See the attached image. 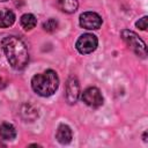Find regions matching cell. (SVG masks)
Instances as JSON below:
<instances>
[{
    "mask_svg": "<svg viewBox=\"0 0 148 148\" xmlns=\"http://www.w3.org/2000/svg\"><path fill=\"white\" fill-rule=\"evenodd\" d=\"M2 49L9 65L17 71L23 69L29 62V53L25 44L16 36H8L2 40Z\"/></svg>",
    "mask_w": 148,
    "mask_h": 148,
    "instance_id": "obj_1",
    "label": "cell"
},
{
    "mask_svg": "<svg viewBox=\"0 0 148 148\" xmlns=\"http://www.w3.org/2000/svg\"><path fill=\"white\" fill-rule=\"evenodd\" d=\"M31 87L34 91L39 96L49 97L53 95L59 87L58 74L52 69H47L43 73H38L34 75V77L31 79Z\"/></svg>",
    "mask_w": 148,
    "mask_h": 148,
    "instance_id": "obj_2",
    "label": "cell"
},
{
    "mask_svg": "<svg viewBox=\"0 0 148 148\" xmlns=\"http://www.w3.org/2000/svg\"><path fill=\"white\" fill-rule=\"evenodd\" d=\"M120 36L123 40L126 43V45L136 54L140 57H146L147 54V47L145 42L134 32L128 29H124L120 32Z\"/></svg>",
    "mask_w": 148,
    "mask_h": 148,
    "instance_id": "obj_3",
    "label": "cell"
},
{
    "mask_svg": "<svg viewBox=\"0 0 148 148\" xmlns=\"http://www.w3.org/2000/svg\"><path fill=\"white\" fill-rule=\"evenodd\" d=\"M98 45V39L92 34H83L76 40L75 47L81 54H89L96 50Z\"/></svg>",
    "mask_w": 148,
    "mask_h": 148,
    "instance_id": "obj_4",
    "label": "cell"
},
{
    "mask_svg": "<svg viewBox=\"0 0 148 148\" xmlns=\"http://www.w3.org/2000/svg\"><path fill=\"white\" fill-rule=\"evenodd\" d=\"M82 101L90 108H99L103 104V96L98 88L89 87L82 92Z\"/></svg>",
    "mask_w": 148,
    "mask_h": 148,
    "instance_id": "obj_5",
    "label": "cell"
},
{
    "mask_svg": "<svg viewBox=\"0 0 148 148\" xmlns=\"http://www.w3.org/2000/svg\"><path fill=\"white\" fill-rule=\"evenodd\" d=\"M80 25L88 30H96L102 25V17L94 12H84L80 15Z\"/></svg>",
    "mask_w": 148,
    "mask_h": 148,
    "instance_id": "obj_6",
    "label": "cell"
},
{
    "mask_svg": "<svg viewBox=\"0 0 148 148\" xmlns=\"http://www.w3.org/2000/svg\"><path fill=\"white\" fill-rule=\"evenodd\" d=\"M80 95V84L76 77H69L66 83V99L69 104H74Z\"/></svg>",
    "mask_w": 148,
    "mask_h": 148,
    "instance_id": "obj_7",
    "label": "cell"
},
{
    "mask_svg": "<svg viewBox=\"0 0 148 148\" xmlns=\"http://www.w3.org/2000/svg\"><path fill=\"white\" fill-rule=\"evenodd\" d=\"M72 130L69 126L65 125V124H61L57 132H56V139L58 140V142H60L61 145H67L72 141Z\"/></svg>",
    "mask_w": 148,
    "mask_h": 148,
    "instance_id": "obj_8",
    "label": "cell"
},
{
    "mask_svg": "<svg viewBox=\"0 0 148 148\" xmlns=\"http://www.w3.org/2000/svg\"><path fill=\"white\" fill-rule=\"evenodd\" d=\"M15 22V14L7 8L0 9V28H8Z\"/></svg>",
    "mask_w": 148,
    "mask_h": 148,
    "instance_id": "obj_9",
    "label": "cell"
},
{
    "mask_svg": "<svg viewBox=\"0 0 148 148\" xmlns=\"http://www.w3.org/2000/svg\"><path fill=\"white\" fill-rule=\"evenodd\" d=\"M0 138L6 141L14 140L16 138V130L12 124L2 123L0 125Z\"/></svg>",
    "mask_w": 148,
    "mask_h": 148,
    "instance_id": "obj_10",
    "label": "cell"
},
{
    "mask_svg": "<svg viewBox=\"0 0 148 148\" xmlns=\"http://www.w3.org/2000/svg\"><path fill=\"white\" fill-rule=\"evenodd\" d=\"M57 7L64 13L72 14L76 12L79 7V2L77 0H57Z\"/></svg>",
    "mask_w": 148,
    "mask_h": 148,
    "instance_id": "obj_11",
    "label": "cell"
},
{
    "mask_svg": "<svg viewBox=\"0 0 148 148\" xmlns=\"http://www.w3.org/2000/svg\"><path fill=\"white\" fill-rule=\"evenodd\" d=\"M20 23H21V27L24 29V30H31L32 28L36 27L37 24V20L35 17V15L32 14H23L20 18Z\"/></svg>",
    "mask_w": 148,
    "mask_h": 148,
    "instance_id": "obj_12",
    "label": "cell"
},
{
    "mask_svg": "<svg viewBox=\"0 0 148 148\" xmlns=\"http://www.w3.org/2000/svg\"><path fill=\"white\" fill-rule=\"evenodd\" d=\"M58 28V21L56 18H49L43 23V29L47 32H54Z\"/></svg>",
    "mask_w": 148,
    "mask_h": 148,
    "instance_id": "obj_13",
    "label": "cell"
},
{
    "mask_svg": "<svg viewBox=\"0 0 148 148\" xmlns=\"http://www.w3.org/2000/svg\"><path fill=\"white\" fill-rule=\"evenodd\" d=\"M147 22H148V17H147V16H143V17L139 18V21H136L135 25H136V28H139L140 30H146V29H147Z\"/></svg>",
    "mask_w": 148,
    "mask_h": 148,
    "instance_id": "obj_14",
    "label": "cell"
},
{
    "mask_svg": "<svg viewBox=\"0 0 148 148\" xmlns=\"http://www.w3.org/2000/svg\"><path fill=\"white\" fill-rule=\"evenodd\" d=\"M6 86V83H3V81H2V79L0 77V88H3Z\"/></svg>",
    "mask_w": 148,
    "mask_h": 148,
    "instance_id": "obj_15",
    "label": "cell"
},
{
    "mask_svg": "<svg viewBox=\"0 0 148 148\" xmlns=\"http://www.w3.org/2000/svg\"><path fill=\"white\" fill-rule=\"evenodd\" d=\"M5 146H6V145H5L3 142H2V139L0 138V147H5Z\"/></svg>",
    "mask_w": 148,
    "mask_h": 148,
    "instance_id": "obj_16",
    "label": "cell"
},
{
    "mask_svg": "<svg viewBox=\"0 0 148 148\" xmlns=\"http://www.w3.org/2000/svg\"><path fill=\"white\" fill-rule=\"evenodd\" d=\"M0 1H8V0H0Z\"/></svg>",
    "mask_w": 148,
    "mask_h": 148,
    "instance_id": "obj_17",
    "label": "cell"
}]
</instances>
